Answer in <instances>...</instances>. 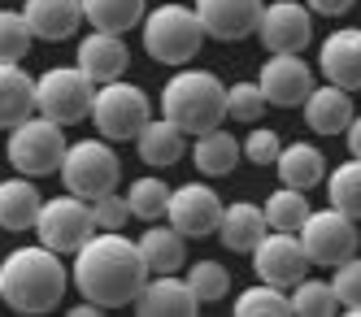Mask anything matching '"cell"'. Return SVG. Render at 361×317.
<instances>
[{
	"label": "cell",
	"instance_id": "cell-34",
	"mask_svg": "<svg viewBox=\"0 0 361 317\" xmlns=\"http://www.w3.org/2000/svg\"><path fill=\"white\" fill-rule=\"evenodd\" d=\"M35 35H31V26L27 18H22V9H0V66H22V57L31 52Z\"/></svg>",
	"mask_w": 361,
	"mask_h": 317
},
{
	"label": "cell",
	"instance_id": "cell-24",
	"mask_svg": "<svg viewBox=\"0 0 361 317\" xmlns=\"http://www.w3.org/2000/svg\"><path fill=\"white\" fill-rule=\"evenodd\" d=\"M35 113V78L22 66H0V130H13Z\"/></svg>",
	"mask_w": 361,
	"mask_h": 317
},
{
	"label": "cell",
	"instance_id": "cell-2",
	"mask_svg": "<svg viewBox=\"0 0 361 317\" xmlns=\"http://www.w3.org/2000/svg\"><path fill=\"white\" fill-rule=\"evenodd\" d=\"M70 270L61 266V252H53L48 244H27L13 248L0 261V304H9L13 313H48L57 309L66 296Z\"/></svg>",
	"mask_w": 361,
	"mask_h": 317
},
{
	"label": "cell",
	"instance_id": "cell-27",
	"mask_svg": "<svg viewBox=\"0 0 361 317\" xmlns=\"http://www.w3.org/2000/svg\"><path fill=\"white\" fill-rule=\"evenodd\" d=\"M148 13V0H83V18L92 22V31H114L126 35L131 26H140Z\"/></svg>",
	"mask_w": 361,
	"mask_h": 317
},
{
	"label": "cell",
	"instance_id": "cell-10",
	"mask_svg": "<svg viewBox=\"0 0 361 317\" xmlns=\"http://www.w3.org/2000/svg\"><path fill=\"white\" fill-rule=\"evenodd\" d=\"M300 244L309 252V261L322 270H335L340 261H348L361 244V235H357V222L348 213H340V209H314V213L305 218L300 226Z\"/></svg>",
	"mask_w": 361,
	"mask_h": 317
},
{
	"label": "cell",
	"instance_id": "cell-9",
	"mask_svg": "<svg viewBox=\"0 0 361 317\" xmlns=\"http://www.w3.org/2000/svg\"><path fill=\"white\" fill-rule=\"evenodd\" d=\"M35 235H39V244H48L53 252H79L96 235L92 200L74 196V192L44 200L39 204V218H35Z\"/></svg>",
	"mask_w": 361,
	"mask_h": 317
},
{
	"label": "cell",
	"instance_id": "cell-36",
	"mask_svg": "<svg viewBox=\"0 0 361 317\" xmlns=\"http://www.w3.org/2000/svg\"><path fill=\"white\" fill-rule=\"evenodd\" d=\"M331 292H335V300H340L344 313L361 317V256H357V252L335 266V274H331Z\"/></svg>",
	"mask_w": 361,
	"mask_h": 317
},
{
	"label": "cell",
	"instance_id": "cell-17",
	"mask_svg": "<svg viewBox=\"0 0 361 317\" xmlns=\"http://www.w3.org/2000/svg\"><path fill=\"white\" fill-rule=\"evenodd\" d=\"M200 309V300L192 296L188 278H174V274H148L144 292L135 296V313L144 317H192Z\"/></svg>",
	"mask_w": 361,
	"mask_h": 317
},
{
	"label": "cell",
	"instance_id": "cell-3",
	"mask_svg": "<svg viewBox=\"0 0 361 317\" xmlns=\"http://www.w3.org/2000/svg\"><path fill=\"white\" fill-rule=\"evenodd\" d=\"M161 118H170L183 135H204V130L222 126L226 118V87L214 70H192L178 66L170 83L161 87Z\"/></svg>",
	"mask_w": 361,
	"mask_h": 317
},
{
	"label": "cell",
	"instance_id": "cell-15",
	"mask_svg": "<svg viewBox=\"0 0 361 317\" xmlns=\"http://www.w3.org/2000/svg\"><path fill=\"white\" fill-rule=\"evenodd\" d=\"M196 18L204 26L209 39H222V44H235V39H248L257 35V22H262V0H196Z\"/></svg>",
	"mask_w": 361,
	"mask_h": 317
},
{
	"label": "cell",
	"instance_id": "cell-20",
	"mask_svg": "<svg viewBox=\"0 0 361 317\" xmlns=\"http://www.w3.org/2000/svg\"><path fill=\"white\" fill-rule=\"evenodd\" d=\"M22 18H27L35 39L57 44V39H70L79 31L83 0H27V5H22Z\"/></svg>",
	"mask_w": 361,
	"mask_h": 317
},
{
	"label": "cell",
	"instance_id": "cell-41",
	"mask_svg": "<svg viewBox=\"0 0 361 317\" xmlns=\"http://www.w3.org/2000/svg\"><path fill=\"white\" fill-rule=\"evenodd\" d=\"M344 139H348V152L361 156V118H357V113H353V122H348V130H344Z\"/></svg>",
	"mask_w": 361,
	"mask_h": 317
},
{
	"label": "cell",
	"instance_id": "cell-6",
	"mask_svg": "<svg viewBox=\"0 0 361 317\" xmlns=\"http://www.w3.org/2000/svg\"><path fill=\"white\" fill-rule=\"evenodd\" d=\"M57 174L66 182V192L83 196V200H100V196L118 192L122 161H118V152H114L109 139H79V144L66 148V161H61Z\"/></svg>",
	"mask_w": 361,
	"mask_h": 317
},
{
	"label": "cell",
	"instance_id": "cell-1",
	"mask_svg": "<svg viewBox=\"0 0 361 317\" xmlns=\"http://www.w3.org/2000/svg\"><path fill=\"white\" fill-rule=\"evenodd\" d=\"M74 287L83 292V300L100 309H122L135 304V296L148 282V261L135 240H126L122 230H96L92 240L74 252Z\"/></svg>",
	"mask_w": 361,
	"mask_h": 317
},
{
	"label": "cell",
	"instance_id": "cell-19",
	"mask_svg": "<svg viewBox=\"0 0 361 317\" xmlns=\"http://www.w3.org/2000/svg\"><path fill=\"white\" fill-rule=\"evenodd\" d=\"M300 109H305V126L314 135H344L353 122V92L335 87V83H318Z\"/></svg>",
	"mask_w": 361,
	"mask_h": 317
},
{
	"label": "cell",
	"instance_id": "cell-8",
	"mask_svg": "<svg viewBox=\"0 0 361 317\" xmlns=\"http://www.w3.org/2000/svg\"><path fill=\"white\" fill-rule=\"evenodd\" d=\"M96 87L100 83H92L79 66H53L35 78V113L53 118L61 126H74V122L92 118Z\"/></svg>",
	"mask_w": 361,
	"mask_h": 317
},
{
	"label": "cell",
	"instance_id": "cell-16",
	"mask_svg": "<svg viewBox=\"0 0 361 317\" xmlns=\"http://www.w3.org/2000/svg\"><path fill=\"white\" fill-rule=\"evenodd\" d=\"M318 66L326 74V83L344 87V92H361V26L331 31L318 48Z\"/></svg>",
	"mask_w": 361,
	"mask_h": 317
},
{
	"label": "cell",
	"instance_id": "cell-25",
	"mask_svg": "<svg viewBox=\"0 0 361 317\" xmlns=\"http://www.w3.org/2000/svg\"><path fill=\"white\" fill-rule=\"evenodd\" d=\"M183 144H188V135L178 130L170 118H152L140 135H135V152H140V161L144 166H152V170H166V166H174L178 156H183Z\"/></svg>",
	"mask_w": 361,
	"mask_h": 317
},
{
	"label": "cell",
	"instance_id": "cell-30",
	"mask_svg": "<svg viewBox=\"0 0 361 317\" xmlns=\"http://www.w3.org/2000/svg\"><path fill=\"white\" fill-rule=\"evenodd\" d=\"M262 209H266L270 230H292V235H300L305 218L314 213V209H309V200H305V192H300V187H288V182H279V192H270Z\"/></svg>",
	"mask_w": 361,
	"mask_h": 317
},
{
	"label": "cell",
	"instance_id": "cell-14",
	"mask_svg": "<svg viewBox=\"0 0 361 317\" xmlns=\"http://www.w3.org/2000/svg\"><path fill=\"white\" fill-rule=\"evenodd\" d=\"M257 35H262L266 52H300L314 39V13L305 0H274L262 9Z\"/></svg>",
	"mask_w": 361,
	"mask_h": 317
},
{
	"label": "cell",
	"instance_id": "cell-13",
	"mask_svg": "<svg viewBox=\"0 0 361 317\" xmlns=\"http://www.w3.org/2000/svg\"><path fill=\"white\" fill-rule=\"evenodd\" d=\"M257 87H262L266 104H274V109H296V104L309 100V92L318 83L300 52H270L266 66L257 70Z\"/></svg>",
	"mask_w": 361,
	"mask_h": 317
},
{
	"label": "cell",
	"instance_id": "cell-39",
	"mask_svg": "<svg viewBox=\"0 0 361 317\" xmlns=\"http://www.w3.org/2000/svg\"><path fill=\"white\" fill-rule=\"evenodd\" d=\"M92 218H96V230H122L135 213H131V200H126V196L109 192V196L92 200Z\"/></svg>",
	"mask_w": 361,
	"mask_h": 317
},
{
	"label": "cell",
	"instance_id": "cell-29",
	"mask_svg": "<svg viewBox=\"0 0 361 317\" xmlns=\"http://www.w3.org/2000/svg\"><path fill=\"white\" fill-rule=\"evenodd\" d=\"M326 200H331V209H340L353 222H361V156H348L344 166H335L326 174Z\"/></svg>",
	"mask_w": 361,
	"mask_h": 317
},
{
	"label": "cell",
	"instance_id": "cell-35",
	"mask_svg": "<svg viewBox=\"0 0 361 317\" xmlns=\"http://www.w3.org/2000/svg\"><path fill=\"white\" fill-rule=\"evenodd\" d=\"M335 309H340V300H335L326 278H309L305 274L292 287V313H300V317H331Z\"/></svg>",
	"mask_w": 361,
	"mask_h": 317
},
{
	"label": "cell",
	"instance_id": "cell-18",
	"mask_svg": "<svg viewBox=\"0 0 361 317\" xmlns=\"http://www.w3.org/2000/svg\"><path fill=\"white\" fill-rule=\"evenodd\" d=\"M126 66H131V52H126L122 35H114V31L83 35V44H79V70L92 78V83H114V78L126 74Z\"/></svg>",
	"mask_w": 361,
	"mask_h": 317
},
{
	"label": "cell",
	"instance_id": "cell-26",
	"mask_svg": "<svg viewBox=\"0 0 361 317\" xmlns=\"http://www.w3.org/2000/svg\"><path fill=\"white\" fill-rule=\"evenodd\" d=\"M274 170H279V182L300 187V192L318 187V182L326 178V161H322V152H318L314 144H283Z\"/></svg>",
	"mask_w": 361,
	"mask_h": 317
},
{
	"label": "cell",
	"instance_id": "cell-40",
	"mask_svg": "<svg viewBox=\"0 0 361 317\" xmlns=\"http://www.w3.org/2000/svg\"><path fill=\"white\" fill-rule=\"evenodd\" d=\"M309 5V13H322V18H340V13H348L357 0H305Z\"/></svg>",
	"mask_w": 361,
	"mask_h": 317
},
{
	"label": "cell",
	"instance_id": "cell-37",
	"mask_svg": "<svg viewBox=\"0 0 361 317\" xmlns=\"http://www.w3.org/2000/svg\"><path fill=\"white\" fill-rule=\"evenodd\" d=\"M226 118L231 122H257V118H266V96L257 83H231L226 87Z\"/></svg>",
	"mask_w": 361,
	"mask_h": 317
},
{
	"label": "cell",
	"instance_id": "cell-12",
	"mask_svg": "<svg viewBox=\"0 0 361 317\" xmlns=\"http://www.w3.org/2000/svg\"><path fill=\"white\" fill-rule=\"evenodd\" d=\"M222 196L204 182H183V187L170 192V209H166V222L183 235V240H209L222 226Z\"/></svg>",
	"mask_w": 361,
	"mask_h": 317
},
{
	"label": "cell",
	"instance_id": "cell-5",
	"mask_svg": "<svg viewBox=\"0 0 361 317\" xmlns=\"http://www.w3.org/2000/svg\"><path fill=\"white\" fill-rule=\"evenodd\" d=\"M66 126L53 122V118H44V113H31L27 122H18L9 130V144H5V156H9V166L18 174H27V178H44V174H53L61 170L66 161Z\"/></svg>",
	"mask_w": 361,
	"mask_h": 317
},
{
	"label": "cell",
	"instance_id": "cell-4",
	"mask_svg": "<svg viewBox=\"0 0 361 317\" xmlns=\"http://www.w3.org/2000/svg\"><path fill=\"white\" fill-rule=\"evenodd\" d=\"M140 35H144V52H148V57L170 66V70L192 66V57L204 48V39H209L204 26H200V18H196V9L174 5V0H166V5H157L152 13H144Z\"/></svg>",
	"mask_w": 361,
	"mask_h": 317
},
{
	"label": "cell",
	"instance_id": "cell-33",
	"mask_svg": "<svg viewBox=\"0 0 361 317\" xmlns=\"http://www.w3.org/2000/svg\"><path fill=\"white\" fill-rule=\"evenodd\" d=\"M188 287H192V296L200 304H218L231 292V270L222 266V261L200 256V261H192V270H188Z\"/></svg>",
	"mask_w": 361,
	"mask_h": 317
},
{
	"label": "cell",
	"instance_id": "cell-22",
	"mask_svg": "<svg viewBox=\"0 0 361 317\" xmlns=\"http://www.w3.org/2000/svg\"><path fill=\"white\" fill-rule=\"evenodd\" d=\"M192 161H196V170H200L204 178H226L231 170L244 161V144L231 135V130L214 126V130H204V135H196Z\"/></svg>",
	"mask_w": 361,
	"mask_h": 317
},
{
	"label": "cell",
	"instance_id": "cell-11",
	"mask_svg": "<svg viewBox=\"0 0 361 317\" xmlns=\"http://www.w3.org/2000/svg\"><path fill=\"white\" fill-rule=\"evenodd\" d=\"M309 266H314V261H309L300 235H292V230H266L262 244L252 248V274L262 282L283 287V292H292V287L309 274Z\"/></svg>",
	"mask_w": 361,
	"mask_h": 317
},
{
	"label": "cell",
	"instance_id": "cell-23",
	"mask_svg": "<svg viewBox=\"0 0 361 317\" xmlns=\"http://www.w3.org/2000/svg\"><path fill=\"white\" fill-rule=\"evenodd\" d=\"M39 192L27 174L18 178H5L0 182V230H35V218H39Z\"/></svg>",
	"mask_w": 361,
	"mask_h": 317
},
{
	"label": "cell",
	"instance_id": "cell-38",
	"mask_svg": "<svg viewBox=\"0 0 361 317\" xmlns=\"http://www.w3.org/2000/svg\"><path fill=\"white\" fill-rule=\"evenodd\" d=\"M240 144H244V161H252V166H274L279 152H283V139L270 126H252L248 139H240Z\"/></svg>",
	"mask_w": 361,
	"mask_h": 317
},
{
	"label": "cell",
	"instance_id": "cell-21",
	"mask_svg": "<svg viewBox=\"0 0 361 317\" xmlns=\"http://www.w3.org/2000/svg\"><path fill=\"white\" fill-rule=\"evenodd\" d=\"M270 230L266 222V209L262 204H248V200H235L222 209V226H218V240L226 252H252L262 244V235Z\"/></svg>",
	"mask_w": 361,
	"mask_h": 317
},
{
	"label": "cell",
	"instance_id": "cell-28",
	"mask_svg": "<svg viewBox=\"0 0 361 317\" xmlns=\"http://www.w3.org/2000/svg\"><path fill=\"white\" fill-rule=\"evenodd\" d=\"M135 244H140V252L148 261V274H174L188 261L183 256V235L174 226H148Z\"/></svg>",
	"mask_w": 361,
	"mask_h": 317
},
{
	"label": "cell",
	"instance_id": "cell-31",
	"mask_svg": "<svg viewBox=\"0 0 361 317\" xmlns=\"http://www.w3.org/2000/svg\"><path fill=\"white\" fill-rule=\"evenodd\" d=\"M170 182L157 178V174H144L135 178L131 187H126V200H131V213L144 218V222H161L166 218V209H170Z\"/></svg>",
	"mask_w": 361,
	"mask_h": 317
},
{
	"label": "cell",
	"instance_id": "cell-7",
	"mask_svg": "<svg viewBox=\"0 0 361 317\" xmlns=\"http://www.w3.org/2000/svg\"><path fill=\"white\" fill-rule=\"evenodd\" d=\"M152 122V104L148 96L135 87V83H122V78H114V83H100L96 87V100H92V126L100 130V139L109 144H126Z\"/></svg>",
	"mask_w": 361,
	"mask_h": 317
},
{
	"label": "cell",
	"instance_id": "cell-32",
	"mask_svg": "<svg viewBox=\"0 0 361 317\" xmlns=\"http://www.w3.org/2000/svg\"><path fill=\"white\" fill-rule=\"evenodd\" d=\"M235 313H240V317H288V313H292V296L283 292V287L257 278L248 292L235 296Z\"/></svg>",
	"mask_w": 361,
	"mask_h": 317
}]
</instances>
